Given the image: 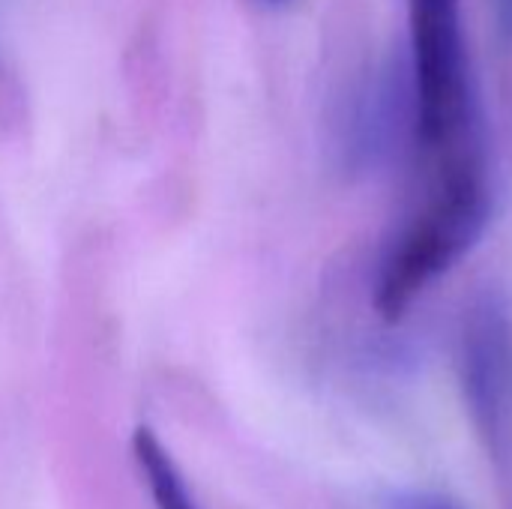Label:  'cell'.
I'll use <instances>...</instances> for the list:
<instances>
[{"instance_id": "obj_1", "label": "cell", "mask_w": 512, "mask_h": 509, "mask_svg": "<svg viewBox=\"0 0 512 509\" xmlns=\"http://www.w3.org/2000/svg\"><path fill=\"white\" fill-rule=\"evenodd\" d=\"M483 135L441 153L420 210L390 240L375 276V309L384 321L405 312L447 276L486 234L492 219V177Z\"/></svg>"}, {"instance_id": "obj_2", "label": "cell", "mask_w": 512, "mask_h": 509, "mask_svg": "<svg viewBox=\"0 0 512 509\" xmlns=\"http://www.w3.org/2000/svg\"><path fill=\"white\" fill-rule=\"evenodd\" d=\"M408 75L414 93V144L429 159L480 138L462 0H408Z\"/></svg>"}, {"instance_id": "obj_3", "label": "cell", "mask_w": 512, "mask_h": 509, "mask_svg": "<svg viewBox=\"0 0 512 509\" xmlns=\"http://www.w3.org/2000/svg\"><path fill=\"white\" fill-rule=\"evenodd\" d=\"M459 378L474 426L498 465L512 462V318L498 294L480 297L462 321Z\"/></svg>"}, {"instance_id": "obj_4", "label": "cell", "mask_w": 512, "mask_h": 509, "mask_svg": "<svg viewBox=\"0 0 512 509\" xmlns=\"http://www.w3.org/2000/svg\"><path fill=\"white\" fill-rule=\"evenodd\" d=\"M414 138V93L408 63L375 66L345 99L339 117V153L345 168L372 171L384 165L399 141Z\"/></svg>"}, {"instance_id": "obj_5", "label": "cell", "mask_w": 512, "mask_h": 509, "mask_svg": "<svg viewBox=\"0 0 512 509\" xmlns=\"http://www.w3.org/2000/svg\"><path fill=\"white\" fill-rule=\"evenodd\" d=\"M132 450L138 459V468L153 492V504L156 509H198L183 477L177 474L174 459L168 456V450L162 447V441L150 432V429H138L132 438Z\"/></svg>"}, {"instance_id": "obj_6", "label": "cell", "mask_w": 512, "mask_h": 509, "mask_svg": "<svg viewBox=\"0 0 512 509\" xmlns=\"http://www.w3.org/2000/svg\"><path fill=\"white\" fill-rule=\"evenodd\" d=\"M387 509H462L453 504L450 498L438 495V492H399L390 498Z\"/></svg>"}, {"instance_id": "obj_7", "label": "cell", "mask_w": 512, "mask_h": 509, "mask_svg": "<svg viewBox=\"0 0 512 509\" xmlns=\"http://www.w3.org/2000/svg\"><path fill=\"white\" fill-rule=\"evenodd\" d=\"M495 15H498L501 30L512 36V0H495Z\"/></svg>"}, {"instance_id": "obj_8", "label": "cell", "mask_w": 512, "mask_h": 509, "mask_svg": "<svg viewBox=\"0 0 512 509\" xmlns=\"http://www.w3.org/2000/svg\"><path fill=\"white\" fill-rule=\"evenodd\" d=\"M264 6H273V9H279V6H288V3H294V0H261Z\"/></svg>"}]
</instances>
